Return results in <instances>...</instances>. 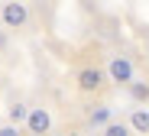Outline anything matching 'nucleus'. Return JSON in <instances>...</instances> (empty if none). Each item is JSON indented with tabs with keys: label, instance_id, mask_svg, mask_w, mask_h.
<instances>
[{
	"label": "nucleus",
	"instance_id": "f257e3e1",
	"mask_svg": "<svg viewBox=\"0 0 149 136\" xmlns=\"http://www.w3.org/2000/svg\"><path fill=\"white\" fill-rule=\"evenodd\" d=\"M107 84H110V78H107V68L94 65V62H88V65H81L78 71H74V88H78V94L97 97V94H101Z\"/></svg>",
	"mask_w": 149,
	"mask_h": 136
},
{
	"label": "nucleus",
	"instance_id": "f03ea898",
	"mask_svg": "<svg viewBox=\"0 0 149 136\" xmlns=\"http://www.w3.org/2000/svg\"><path fill=\"white\" fill-rule=\"evenodd\" d=\"M104 68H107V78H110V84H117V88H127L130 81L136 78L133 59H130V55H123V52H117V55H110Z\"/></svg>",
	"mask_w": 149,
	"mask_h": 136
},
{
	"label": "nucleus",
	"instance_id": "7ed1b4c3",
	"mask_svg": "<svg viewBox=\"0 0 149 136\" xmlns=\"http://www.w3.org/2000/svg\"><path fill=\"white\" fill-rule=\"evenodd\" d=\"M0 23H3L7 29H26V23H29V3H26V0H7V3L0 7Z\"/></svg>",
	"mask_w": 149,
	"mask_h": 136
},
{
	"label": "nucleus",
	"instance_id": "20e7f679",
	"mask_svg": "<svg viewBox=\"0 0 149 136\" xmlns=\"http://www.w3.org/2000/svg\"><path fill=\"white\" fill-rule=\"evenodd\" d=\"M23 126H26V133H33V136L49 133V130H52V110H49V107H29Z\"/></svg>",
	"mask_w": 149,
	"mask_h": 136
},
{
	"label": "nucleus",
	"instance_id": "39448f33",
	"mask_svg": "<svg viewBox=\"0 0 149 136\" xmlns=\"http://www.w3.org/2000/svg\"><path fill=\"white\" fill-rule=\"evenodd\" d=\"M84 120H88V126H107L110 123V107L107 104H91Z\"/></svg>",
	"mask_w": 149,
	"mask_h": 136
},
{
	"label": "nucleus",
	"instance_id": "423d86ee",
	"mask_svg": "<svg viewBox=\"0 0 149 136\" xmlns=\"http://www.w3.org/2000/svg\"><path fill=\"white\" fill-rule=\"evenodd\" d=\"M127 91H130V100L133 104H149V81H130L127 84Z\"/></svg>",
	"mask_w": 149,
	"mask_h": 136
},
{
	"label": "nucleus",
	"instance_id": "0eeeda50",
	"mask_svg": "<svg viewBox=\"0 0 149 136\" xmlns=\"http://www.w3.org/2000/svg\"><path fill=\"white\" fill-rule=\"evenodd\" d=\"M130 130L133 133H149V110H146V104L130 114Z\"/></svg>",
	"mask_w": 149,
	"mask_h": 136
},
{
	"label": "nucleus",
	"instance_id": "6e6552de",
	"mask_svg": "<svg viewBox=\"0 0 149 136\" xmlns=\"http://www.w3.org/2000/svg\"><path fill=\"white\" fill-rule=\"evenodd\" d=\"M26 114H29V107L23 104V100H13V104H10V120H13L16 126H19L23 120H26Z\"/></svg>",
	"mask_w": 149,
	"mask_h": 136
},
{
	"label": "nucleus",
	"instance_id": "1a4fd4ad",
	"mask_svg": "<svg viewBox=\"0 0 149 136\" xmlns=\"http://www.w3.org/2000/svg\"><path fill=\"white\" fill-rule=\"evenodd\" d=\"M127 133H130V123H113V120H110V123L104 126V136H127Z\"/></svg>",
	"mask_w": 149,
	"mask_h": 136
},
{
	"label": "nucleus",
	"instance_id": "9d476101",
	"mask_svg": "<svg viewBox=\"0 0 149 136\" xmlns=\"http://www.w3.org/2000/svg\"><path fill=\"white\" fill-rule=\"evenodd\" d=\"M0 136H16V123H13V120L3 123V126H0Z\"/></svg>",
	"mask_w": 149,
	"mask_h": 136
}]
</instances>
